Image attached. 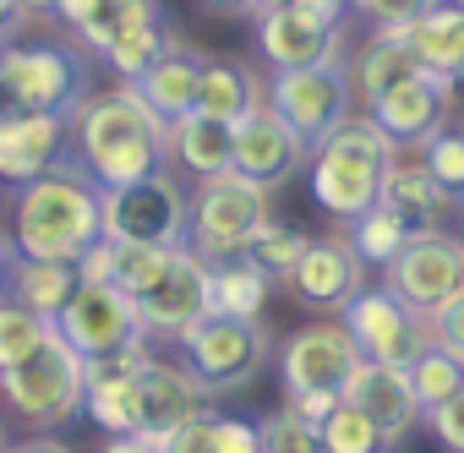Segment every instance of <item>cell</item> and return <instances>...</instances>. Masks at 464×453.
Wrapping results in <instances>:
<instances>
[{
	"mask_svg": "<svg viewBox=\"0 0 464 453\" xmlns=\"http://www.w3.org/2000/svg\"><path fill=\"white\" fill-rule=\"evenodd\" d=\"M213 415L218 410H208V415L175 426L169 437H159V453H213Z\"/></svg>",
	"mask_w": 464,
	"mask_h": 453,
	"instance_id": "42",
	"label": "cell"
},
{
	"mask_svg": "<svg viewBox=\"0 0 464 453\" xmlns=\"http://www.w3.org/2000/svg\"><path fill=\"white\" fill-rule=\"evenodd\" d=\"M12 448V431H6V420H0V453H6Z\"/></svg>",
	"mask_w": 464,
	"mask_h": 453,
	"instance_id": "52",
	"label": "cell"
},
{
	"mask_svg": "<svg viewBox=\"0 0 464 453\" xmlns=\"http://www.w3.org/2000/svg\"><path fill=\"white\" fill-rule=\"evenodd\" d=\"M169 39H175V23H169V17H164V23H142V28H131V34L110 39L93 61H99L104 72H115V82H126V88H131V82L159 61V50H164Z\"/></svg>",
	"mask_w": 464,
	"mask_h": 453,
	"instance_id": "31",
	"label": "cell"
},
{
	"mask_svg": "<svg viewBox=\"0 0 464 453\" xmlns=\"http://www.w3.org/2000/svg\"><path fill=\"white\" fill-rule=\"evenodd\" d=\"M344 77H350V104H372L377 93H388L393 82H404V77H415V61L404 55V44L393 39V34H372L350 61H344Z\"/></svg>",
	"mask_w": 464,
	"mask_h": 453,
	"instance_id": "28",
	"label": "cell"
},
{
	"mask_svg": "<svg viewBox=\"0 0 464 453\" xmlns=\"http://www.w3.org/2000/svg\"><path fill=\"white\" fill-rule=\"evenodd\" d=\"M0 115H12V110H6V88H0Z\"/></svg>",
	"mask_w": 464,
	"mask_h": 453,
	"instance_id": "53",
	"label": "cell"
},
{
	"mask_svg": "<svg viewBox=\"0 0 464 453\" xmlns=\"http://www.w3.org/2000/svg\"><path fill=\"white\" fill-rule=\"evenodd\" d=\"M164 17H169L164 0H61L55 6V23H66V34L88 55H99L110 39L142 28V23H164Z\"/></svg>",
	"mask_w": 464,
	"mask_h": 453,
	"instance_id": "25",
	"label": "cell"
},
{
	"mask_svg": "<svg viewBox=\"0 0 464 453\" xmlns=\"http://www.w3.org/2000/svg\"><path fill=\"white\" fill-rule=\"evenodd\" d=\"M301 246H306V236L295 230V224H285V218H268L263 230L252 236V246L241 252L268 284H285L290 279V268H295V257H301Z\"/></svg>",
	"mask_w": 464,
	"mask_h": 453,
	"instance_id": "35",
	"label": "cell"
},
{
	"mask_svg": "<svg viewBox=\"0 0 464 453\" xmlns=\"http://www.w3.org/2000/svg\"><path fill=\"white\" fill-rule=\"evenodd\" d=\"M55 333H61L82 361H99V355H121V350L148 344L142 328H137L131 295H121L115 284H99V279H77L72 301L55 312Z\"/></svg>",
	"mask_w": 464,
	"mask_h": 453,
	"instance_id": "13",
	"label": "cell"
},
{
	"mask_svg": "<svg viewBox=\"0 0 464 453\" xmlns=\"http://www.w3.org/2000/svg\"><path fill=\"white\" fill-rule=\"evenodd\" d=\"M404 377H410V393H415V404L426 410V404H437V399H453V393H464V355L426 344V350H420V355L404 366Z\"/></svg>",
	"mask_w": 464,
	"mask_h": 453,
	"instance_id": "33",
	"label": "cell"
},
{
	"mask_svg": "<svg viewBox=\"0 0 464 453\" xmlns=\"http://www.w3.org/2000/svg\"><path fill=\"white\" fill-rule=\"evenodd\" d=\"M420 169L442 186V191H464V137H459V126H442V131H431L420 148Z\"/></svg>",
	"mask_w": 464,
	"mask_h": 453,
	"instance_id": "37",
	"label": "cell"
},
{
	"mask_svg": "<svg viewBox=\"0 0 464 453\" xmlns=\"http://www.w3.org/2000/svg\"><path fill=\"white\" fill-rule=\"evenodd\" d=\"M268 290H274V284H268L246 257H229V263H213V268H208V312H224V317H263Z\"/></svg>",
	"mask_w": 464,
	"mask_h": 453,
	"instance_id": "30",
	"label": "cell"
},
{
	"mask_svg": "<svg viewBox=\"0 0 464 453\" xmlns=\"http://www.w3.org/2000/svg\"><path fill=\"white\" fill-rule=\"evenodd\" d=\"M448 110H453V82H437V77H404V82H393L388 93H377L361 115L399 148V153H410V148H420L431 131H442L448 126Z\"/></svg>",
	"mask_w": 464,
	"mask_h": 453,
	"instance_id": "16",
	"label": "cell"
},
{
	"mask_svg": "<svg viewBox=\"0 0 464 453\" xmlns=\"http://www.w3.org/2000/svg\"><path fill=\"white\" fill-rule=\"evenodd\" d=\"M93 241H104L99 186L77 164H55L50 175L17 186L12 202V252L39 263H77Z\"/></svg>",
	"mask_w": 464,
	"mask_h": 453,
	"instance_id": "2",
	"label": "cell"
},
{
	"mask_svg": "<svg viewBox=\"0 0 464 453\" xmlns=\"http://www.w3.org/2000/svg\"><path fill=\"white\" fill-rule=\"evenodd\" d=\"M382 290H393L410 312H420L426 323L464 295V246L453 230H420L410 236L393 263L382 268Z\"/></svg>",
	"mask_w": 464,
	"mask_h": 453,
	"instance_id": "11",
	"label": "cell"
},
{
	"mask_svg": "<svg viewBox=\"0 0 464 453\" xmlns=\"http://www.w3.org/2000/svg\"><path fill=\"white\" fill-rule=\"evenodd\" d=\"M213 453H263L257 420H241V415H213Z\"/></svg>",
	"mask_w": 464,
	"mask_h": 453,
	"instance_id": "41",
	"label": "cell"
},
{
	"mask_svg": "<svg viewBox=\"0 0 464 453\" xmlns=\"http://www.w3.org/2000/svg\"><path fill=\"white\" fill-rule=\"evenodd\" d=\"M12 257H17V252H12V236H0V290H6V274H12Z\"/></svg>",
	"mask_w": 464,
	"mask_h": 453,
	"instance_id": "50",
	"label": "cell"
},
{
	"mask_svg": "<svg viewBox=\"0 0 464 453\" xmlns=\"http://www.w3.org/2000/svg\"><path fill=\"white\" fill-rule=\"evenodd\" d=\"M393 39L404 44V55L415 61L420 77H437V82L459 88V72H464V6L459 0H437L415 23L393 28Z\"/></svg>",
	"mask_w": 464,
	"mask_h": 453,
	"instance_id": "21",
	"label": "cell"
},
{
	"mask_svg": "<svg viewBox=\"0 0 464 453\" xmlns=\"http://www.w3.org/2000/svg\"><path fill=\"white\" fill-rule=\"evenodd\" d=\"M180 366L218 399V393H246L268 361H274V339L263 317H224V312H202L180 339Z\"/></svg>",
	"mask_w": 464,
	"mask_h": 453,
	"instance_id": "5",
	"label": "cell"
},
{
	"mask_svg": "<svg viewBox=\"0 0 464 453\" xmlns=\"http://www.w3.org/2000/svg\"><path fill=\"white\" fill-rule=\"evenodd\" d=\"M6 453H72L55 431H34V437H23V442H12Z\"/></svg>",
	"mask_w": 464,
	"mask_h": 453,
	"instance_id": "45",
	"label": "cell"
},
{
	"mask_svg": "<svg viewBox=\"0 0 464 453\" xmlns=\"http://www.w3.org/2000/svg\"><path fill=\"white\" fill-rule=\"evenodd\" d=\"M257 50L274 72H295V66L344 55V28H317V23L295 17L290 6H274L257 17Z\"/></svg>",
	"mask_w": 464,
	"mask_h": 453,
	"instance_id": "24",
	"label": "cell"
},
{
	"mask_svg": "<svg viewBox=\"0 0 464 453\" xmlns=\"http://www.w3.org/2000/svg\"><path fill=\"white\" fill-rule=\"evenodd\" d=\"M339 399H350L377 431H382V442L388 448H399L404 437H410V426L420 420V404H415V393H410V377H404V366H382V361H355V371H350V382H344V393Z\"/></svg>",
	"mask_w": 464,
	"mask_h": 453,
	"instance_id": "20",
	"label": "cell"
},
{
	"mask_svg": "<svg viewBox=\"0 0 464 453\" xmlns=\"http://www.w3.org/2000/svg\"><path fill=\"white\" fill-rule=\"evenodd\" d=\"M420 420H426V431L442 442V453H464V393L426 404V410H420Z\"/></svg>",
	"mask_w": 464,
	"mask_h": 453,
	"instance_id": "40",
	"label": "cell"
},
{
	"mask_svg": "<svg viewBox=\"0 0 464 453\" xmlns=\"http://www.w3.org/2000/svg\"><path fill=\"white\" fill-rule=\"evenodd\" d=\"M213 410V393L180 366V361H164V355H137L131 366V437H169L175 426L197 420Z\"/></svg>",
	"mask_w": 464,
	"mask_h": 453,
	"instance_id": "14",
	"label": "cell"
},
{
	"mask_svg": "<svg viewBox=\"0 0 464 453\" xmlns=\"http://www.w3.org/2000/svg\"><path fill=\"white\" fill-rule=\"evenodd\" d=\"M263 104V77L252 72V66H241V61H202V77H197V110H208V115H218V120H229L236 126L241 115H252Z\"/></svg>",
	"mask_w": 464,
	"mask_h": 453,
	"instance_id": "27",
	"label": "cell"
},
{
	"mask_svg": "<svg viewBox=\"0 0 464 453\" xmlns=\"http://www.w3.org/2000/svg\"><path fill=\"white\" fill-rule=\"evenodd\" d=\"M0 404L34 431H61L82 415V355L50 328L39 350L0 371Z\"/></svg>",
	"mask_w": 464,
	"mask_h": 453,
	"instance_id": "6",
	"label": "cell"
},
{
	"mask_svg": "<svg viewBox=\"0 0 464 453\" xmlns=\"http://www.w3.org/2000/svg\"><path fill=\"white\" fill-rule=\"evenodd\" d=\"M431 344H437V350L464 355V295H459V301H448V306L431 317Z\"/></svg>",
	"mask_w": 464,
	"mask_h": 453,
	"instance_id": "43",
	"label": "cell"
},
{
	"mask_svg": "<svg viewBox=\"0 0 464 453\" xmlns=\"http://www.w3.org/2000/svg\"><path fill=\"white\" fill-rule=\"evenodd\" d=\"M285 284H290L306 306L339 312L355 290H366V268H361V257L350 252L344 236H323V241H306V246H301V257H295V268H290Z\"/></svg>",
	"mask_w": 464,
	"mask_h": 453,
	"instance_id": "19",
	"label": "cell"
},
{
	"mask_svg": "<svg viewBox=\"0 0 464 453\" xmlns=\"http://www.w3.org/2000/svg\"><path fill=\"white\" fill-rule=\"evenodd\" d=\"M274 218L268 191L241 175H208L186 197V252H197L208 268L229 263L252 246V236Z\"/></svg>",
	"mask_w": 464,
	"mask_h": 453,
	"instance_id": "7",
	"label": "cell"
},
{
	"mask_svg": "<svg viewBox=\"0 0 464 453\" xmlns=\"http://www.w3.org/2000/svg\"><path fill=\"white\" fill-rule=\"evenodd\" d=\"M202 12H218V17H241L246 12V0H197Z\"/></svg>",
	"mask_w": 464,
	"mask_h": 453,
	"instance_id": "48",
	"label": "cell"
},
{
	"mask_svg": "<svg viewBox=\"0 0 464 453\" xmlns=\"http://www.w3.org/2000/svg\"><path fill=\"white\" fill-rule=\"evenodd\" d=\"M72 290H77V263H39V257H12V274H6V290H0V295L55 323V312L72 301Z\"/></svg>",
	"mask_w": 464,
	"mask_h": 453,
	"instance_id": "29",
	"label": "cell"
},
{
	"mask_svg": "<svg viewBox=\"0 0 464 453\" xmlns=\"http://www.w3.org/2000/svg\"><path fill=\"white\" fill-rule=\"evenodd\" d=\"M306 169V142L268 110V104H257L252 115H241L236 120V148H229V175H241V180H252V186H263V191H274V186H285L290 175H301Z\"/></svg>",
	"mask_w": 464,
	"mask_h": 453,
	"instance_id": "17",
	"label": "cell"
},
{
	"mask_svg": "<svg viewBox=\"0 0 464 453\" xmlns=\"http://www.w3.org/2000/svg\"><path fill=\"white\" fill-rule=\"evenodd\" d=\"M257 437H263V453H323V448H317V426H312L295 404H279V410L257 426Z\"/></svg>",
	"mask_w": 464,
	"mask_h": 453,
	"instance_id": "38",
	"label": "cell"
},
{
	"mask_svg": "<svg viewBox=\"0 0 464 453\" xmlns=\"http://www.w3.org/2000/svg\"><path fill=\"white\" fill-rule=\"evenodd\" d=\"M377 207H388L410 236H420V230H442V218L459 207V197L442 191V186L420 169V159H404V153H399V159L388 164V175H382Z\"/></svg>",
	"mask_w": 464,
	"mask_h": 453,
	"instance_id": "22",
	"label": "cell"
},
{
	"mask_svg": "<svg viewBox=\"0 0 464 453\" xmlns=\"http://www.w3.org/2000/svg\"><path fill=\"white\" fill-rule=\"evenodd\" d=\"M393 159H399V148H393L361 110H350V115L306 153L317 207L334 213V218H344V224L361 218L366 207H377V191H382V175H388Z\"/></svg>",
	"mask_w": 464,
	"mask_h": 453,
	"instance_id": "3",
	"label": "cell"
},
{
	"mask_svg": "<svg viewBox=\"0 0 464 453\" xmlns=\"http://www.w3.org/2000/svg\"><path fill=\"white\" fill-rule=\"evenodd\" d=\"M361 350L344 333V323H306L279 344V388L285 404H295L306 420H317L350 382Z\"/></svg>",
	"mask_w": 464,
	"mask_h": 453,
	"instance_id": "8",
	"label": "cell"
},
{
	"mask_svg": "<svg viewBox=\"0 0 464 453\" xmlns=\"http://www.w3.org/2000/svg\"><path fill=\"white\" fill-rule=\"evenodd\" d=\"M344 333L355 339L361 361H382V366H410L426 344H431V323L420 312H410L393 290H355L344 306Z\"/></svg>",
	"mask_w": 464,
	"mask_h": 453,
	"instance_id": "15",
	"label": "cell"
},
{
	"mask_svg": "<svg viewBox=\"0 0 464 453\" xmlns=\"http://www.w3.org/2000/svg\"><path fill=\"white\" fill-rule=\"evenodd\" d=\"M23 6H17V0H0V44H12L17 34H23Z\"/></svg>",
	"mask_w": 464,
	"mask_h": 453,
	"instance_id": "46",
	"label": "cell"
},
{
	"mask_svg": "<svg viewBox=\"0 0 464 453\" xmlns=\"http://www.w3.org/2000/svg\"><path fill=\"white\" fill-rule=\"evenodd\" d=\"M72 164L104 191L169 169V126L121 82L72 110Z\"/></svg>",
	"mask_w": 464,
	"mask_h": 453,
	"instance_id": "1",
	"label": "cell"
},
{
	"mask_svg": "<svg viewBox=\"0 0 464 453\" xmlns=\"http://www.w3.org/2000/svg\"><path fill=\"white\" fill-rule=\"evenodd\" d=\"M99 213H104V241L186 246V186L175 180V169L131 180V186H104Z\"/></svg>",
	"mask_w": 464,
	"mask_h": 453,
	"instance_id": "9",
	"label": "cell"
},
{
	"mask_svg": "<svg viewBox=\"0 0 464 453\" xmlns=\"http://www.w3.org/2000/svg\"><path fill=\"white\" fill-rule=\"evenodd\" d=\"M0 50H6V44H0Z\"/></svg>",
	"mask_w": 464,
	"mask_h": 453,
	"instance_id": "54",
	"label": "cell"
},
{
	"mask_svg": "<svg viewBox=\"0 0 464 453\" xmlns=\"http://www.w3.org/2000/svg\"><path fill=\"white\" fill-rule=\"evenodd\" d=\"M350 252L361 257V268H388L393 263V252L410 241V230L388 213V207H366L361 218H350Z\"/></svg>",
	"mask_w": 464,
	"mask_h": 453,
	"instance_id": "34",
	"label": "cell"
},
{
	"mask_svg": "<svg viewBox=\"0 0 464 453\" xmlns=\"http://www.w3.org/2000/svg\"><path fill=\"white\" fill-rule=\"evenodd\" d=\"M17 6H23V17H55L61 0H17Z\"/></svg>",
	"mask_w": 464,
	"mask_h": 453,
	"instance_id": "49",
	"label": "cell"
},
{
	"mask_svg": "<svg viewBox=\"0 0 464 453\" xmlns=\"http://www.w3.org/2000/svg\"><path fill=\"white\" fill-rule=\"evenodd\" d=\"M274 6H285V0H246V12H252V17H263V12H274Z\"/></svg>",
	"mask_w": 464,
	"mask_h": 453,
	"instance_id": "51",
	"label": "cell"
},
{
	"mask_svg": "<svg viewBox=\"0 0 464 453\" xmlns=\"http://www.w3.org/2000/svg\"><path fill=\"white\" fill-rule=\"evenodd\" d=\"M72 164V115H0V186H28Z\"/></svg>",
	"mask_w": 464,
	"mask_h": 453,
	"instance_id": "18",
	"label": "cell"
},
{
	"mask_svg": "<svg viewBox=\"0 0 464 453\" xmlns=\"http://www.w3.org/2000/svg\"><path fill=\"white\" fill-rule=\"evenodd\" d=\"M131 306H137L142 339L175 344V339L208 312V263H202L197 252H186V246H169L164 263H159V274L131 295Z\"/></svg>",
	"mask_w": 464,
	"mask_h": 453,
	"instance_id": "12",
	"label": "cell"
},
{
	"mask_svg": "<svg viewBox=\"0 0 464 453\" xmlns=\"http://www.w3.org/2000/svg\"><path fill=\"white\" fill-rule=\"evenodd\" d=\"M50 328H55L50 317H39V312H28V306H17V301L0 295V371L17 366L28 350H39Z\"/></svg>",
	"mask_w": 464,
	"mask_h": 453,
	"instance_id": "36",
	"label": "cell"
},
{
	"mask_svg": "<svg viewBox=\"0 0 464 453\" xmlns=\"http://www.w3.org/2000/svg\"><path fill=\"white\" fill-rule=\"evenodd\" d=\"M437 0H344V12H355V17H366L372 28H382V34H393V28H404V23H415L420 12H431Z\"/></svg>",
	"mask_w": 464,
	"mask_h": 453,
	"instance_id": "39",
	"label": "cell"
},
{
	"mask_svg": "<svg viewBox=\"0 0 464 453\" xmlns=\"http://www.w3.org/2000/svg\"><path fill=\"white\" fill-rule=\"evenodd\" d=\"M99 453H159V442L153 437H110Z\"/></svg>",
	"mask_w": 464,
	"mask_h": 453,
	"instance_id": "47",
	"label": "cell"
},
{
	"mask_svg": "<svg viewBox=\"0 0 464 453\" xmlns=\"http://www.w3.org/2000/svg\"><path fill=\"white\" fill-rule=\"evenodd\" d=\"M285 6L295 12V17H306V23H317V28H344V0H285Z\"/></svg>",
	"mask_w": 464,
	"mask_h": 453,
	"instance_id": "44",
	"label": "cell"
},
{
	"mask_svg": "<svg viewBox=\"0 0 464 453\" xmlns=\"http://www.w3.org/2000/svg\"><path fill=\"white\" fill-rule=\"evenodd\" d=\"M263 104L306 142V153L350 115V77H344V55L295 66V72H274L263 82Z\"/></svg>",
	"mask_w": 464,
	"mask_h": 453,
	"instance_id": "10",
	"label": "cell"
},
{
	"mask_svg": "<svg viewBox=\"0 0 464 453\" xmlns=\"http://www.w3.org/2000/svg\"><path fill=\"white\" fill-rule=\"evenodd\" d=\"M202 61H208V55L175 34V39L159 50V61L131 82V93H137V99L169 126V120H180L186 110H197V77H202Z\"/></svg>",
	"mask_w": 464,
	"mask_h": 453,
	"instance_id": "23",
	"label": "cell"
},
{
	"mask_svg": "<svg viewBox=\"0 0 464 453\" xmlns=\"http://www.w3.org/2000/svg\"><path fill=\"white\" fill-rule=\"evenodd\" d=\"M229 148H236V126L208 110H186L180 120H169V169L191 180L229 175Z\"/></svg>",
	"mask_w": 464,
	"mask_h": 453,
	"instance_id": "26",
	"label": "cell"
},
{
	"mask_svg": "<svg viewBox=\"0 0 464 453\" xmlns=\"http://www.w3.org/2000/svg\"><path fill=\"white\" fill-rule=\"evenodd\" d=\"M312 426H317V448H323V453H388L382 431H377L350 399H334Z\"/></svg>",
	"mask_w": 464,
	"mask_h": 453,
	"instance_id": "32",
	"label": "cell"
},
{
	"mask_svg": "<svg viewBox=\"0 0 464 453\" xmlns=\"http://www.w3.org/2000/svg\"><path fill=\"white\" fill-rule=\"evenodd\" d=\"M0 88L12 115H72L93 93V55L72 34L12 39L0 50Z\"/></svg>",
	"mask_w": 464,
	"mask_h": 453,
	"instance_id": "4",
	"label": "cell"
}]
</instances>
